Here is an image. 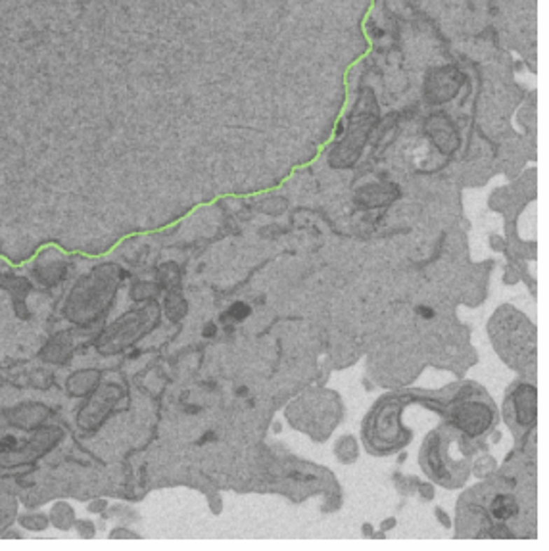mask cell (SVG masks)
Wrapping results in <instances>:
<instances>
[{
	"label": "cell",
	"mask_w": 549,
	"mask_h": 551,
	"mask_svg": "<svg viewBox=\"0 0 549 551\" xmlns=\"http://www.w3.org/2000/svg\"><path fill=\"white\" fill-rule=\"evenodd\" d=\"M515 513H517V503H515V499H513L511 496L501 494V496H497V498L492 501V515H494L496 519H499V521H507V519H511Z\"/></svg>",
	"instance_id": "6da1fadb"
},
{
	"label": "cell",
	"mask_w": 549,
	"mask_h": 551,
	"mask_svg": "<svg viewBox=\"0 0 549 551\" xmlns=\"http://www.w3.org/2000/svg\"><path fill=\"white\" fill-rule=\"evenodd\" d=\"M227 315H229L230 319L240 321V319H244V317H248V315H250V307L246 306V304H242V302H237L235 306L230 307Z\"/></svg>",
	"instance_id": "7a4b0ae2"
},
{
	"label": "cell",
	"mask_w": 549,
	"mask_h": 551,
	"mask_svg": "<svg viewBox=\"0 0 549 551\" xmlns=\"http://www.w3.org/2000/svg\"><path fill=\"white\" fill-rule=\"evenodd\" d=\"M417 313H419V315H423L424 319H431V317H434V312H432L431 307H426V306L417 307Z\"/></svg>",
	"instance_id": "3957f363"
},
{
	"label": "cell",
	"mask_w": 549,
	"mask_h": 551,
	"mask_svg": "<svg viewBox=\"0 0 549 551\" xmlns=\"http://www.w3.org/2000/svg\"><path fill=\"white\" fill-rule=\"evenodd\" d=\"M214 335H216V325L211 323V325H208V327H206V330H204V336H206V338H209V336H214Z\"/></svg>",
	"instance_id": "277c9868"
}]
</instances>
